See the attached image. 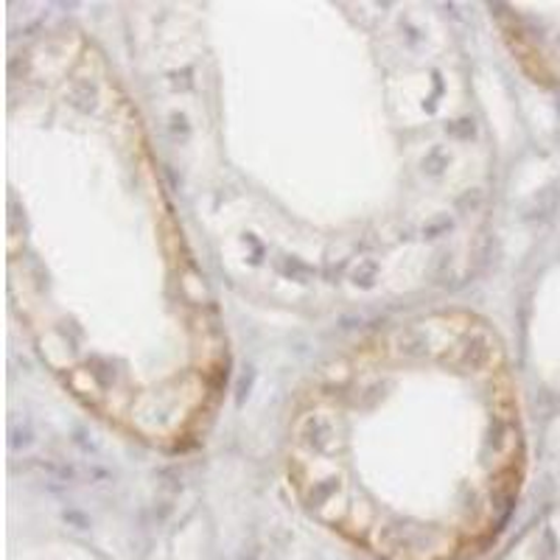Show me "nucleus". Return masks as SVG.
I'll return each instance as SVG.
<instances>
[{"label": "nucleus", "instance_id": "nucleus-1", "mask_svg": "<svg viewBox=\"0 0 560 560\" xmlns=\"http://www.w3.org/2000/svg\"><path fill=\"white\" fill-rule=\"evenodd\" d=\"M339 362L407 438L325 378L314 384L300 409L294 454L362 452V465L387 457L362 474L368 482L325 524L337 529L384 477L345 533L357 544L407 454L376 558L468 560L482 552L516 502L524 457L513 384L490 331L471 317H429L370 339Z\"/></svg>", "mask_w": 560, "mask_h": 560}]
</instances>
